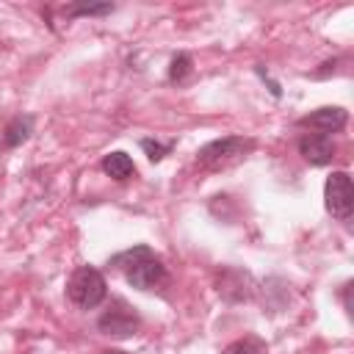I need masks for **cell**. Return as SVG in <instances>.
I'll use <instances>...</instances> for the list:
<instances>
[{
    "label": "cell",
    "instance_id": "10",
    "mask_svg": "<svg viewBox=\"0 0 354 354\" xmlns=\"http://www.w3.org/2000/svg\"><path fill=\"white\" fill-rule=\"evenodd\" d=\"M221 354H268V348H266V343L260 337L249 335V337H238L230 346H224Z\"/></svg>",
    "mask_w": 354,
    "mask_h": 354
},
{
    "label": "cell",
    "instance_id": "7",
    "mask_svg": "<svg viewBox=\"0 0 354 354\" xmlns=\"http://www.w3.org/2000/svg\"><path fill=\"white\" fill-rule=\"evenodd\" d=\"M346 122H348V113L343 108H337V105L318 108V111H313V113H307V116L299 119L301 127H313V130L326 133V136L329 133H337L340 127H346Z\"/></svg>",
    "mask_w": 354,
    "mask_h": 354
},
{
    "label": "cell",
    "instance_id": "13",
    "mask_svg": "<svg viewBox=\"0 0 354 354\" xmlns=\"http://www.w3.org/2000/svg\"><path fill=\"white\" fill-rule=\"evenodd\" d=\"M113 6L111 3H102V6H75L66 11V17H102V14H111Z\"/></svg>",
    "mask_w": 354,
    "mask_h": 354
},
{
    "label": "cell",
    "instance_id": "2",
    "mask_svg": "<svg viewBox=\"0 0 354 354\" xmlns=\"http://www.w3.org/2000/svg\"><path fill=\"white\" fill-rule=\"evenodd\" d=\"M66 296L72 304H77L80 310H94L97 304L105 301L108 296V285L105 277L91 268V266H77L66 282Z\"/></svg>",
    "mask_w": 354,
    "mask_h": 354
},
{
    "label": "cell",
    "instance_id": "9",
    "mask_svg": "<svg viewBox=\"0 0 354 354\" xmlns=\"http://www.w3.org/2000/svg\"><path fill=\"white\" fill-rule=\"evenodd\" d=\"M30 133H33V119L30 116H14L6 127V133H3V144L14 149V147L25 144L30 138Z\"/></svg>",
    "mask_w": 354,
    "mask_h": 354
},
{
    "label": "cell",
    "instance_id": "14",
    "mask_svg": "<svg viewBox=\"0 0 354 354\" xmlns=\"http://www.w3.org/2000/svg\"><path fill=\"white\" fill-rule=\"evenodd\" d=\"M102 354H124V351H102Z\"/></svg>",
    "mask_w": 354,
    "mask_h": 354
},
{
    "label": "cell",
    "instance_id": "5",
    "mask_svg": "<svg viewBox=\"0 0 354 354\" xmlns=\"http://www.w3.org/2000/svg\"><path fill=\"white\" fill-rule=\"evenodd\" d=\"M97 326H100L102 335H111V337H130V335L138 332L141 318L133 313L130 304H124L122 299H116L113 307H111L105 315H100Z\"/></svg>",
    "mask_w": 354,
    "mask_h": 354
},
{
    "label": "cell",
    "instance_id": "8",
    "mask_svg": "<svg viewBox=\"0 0 354 354\" xmlns=\"http://www.w3.org/2000/svg\"><path fill=\"white\" fill-rule=\"evenodd\" d=\"M102 171L111 177V180H127V177H133L136 174V163H133V158L127 155V152H108L105 158H102Z\"/></svg>",
    "mask_w": 354,
    "mask_h": 354
},
{
    "label": "cell",
    "instance_id": "1",
    "mask_svg": "<svg viewBox=\"0 0 354 354\" xmlns=\"http://www.w3.org/2000/svg\"><path fill=\"white\" fill-rule=\"evenodd\" d=\"M108 266H113L116 271L124 274L127 285L138 288V290H152L166 279V266L160 257H155V252L149 246H133L124 249L119 254H113L108 260Z\"/></svg>",
    "mask_w": 354,
    "mask_h": 354
},
{
    "label": "cell",
    "instance_id": "12",
    "mask_svg": "<svg viewBox=\"0 0 354 354\" xmlns=\"http://www.w3.org/2000/svg\"><path fill=\"white\" fill-rule=\"evenodd\" d=\"M188 72H191V55L180 53L177 58H171V66H169V80H171V83H180Z\"/></svg>",
    "mask_w": 354,
    "mask_h": 354
},
{
    "label": "cell",
    "instance_id": "11",
    "mask_svg": "<svg viewBox=\"0 0 354 354\" xmlns=\"http://www.w3.org/2000/svg\"><path fill=\"white\" fill-rule=\"evenodd\" d=\"M141 149L147 152V158L152 160V163H158V160H163L171 149H174V141H155V138H141Z\"/></svg>",
    "mask_w": 354,
    "mask_h": 354
},
{
    "label": "cell",
    "instance_id": "3",
    "mask_svg": "<svg viewBox=\"0 0 354 354\" xmlns=\"http://www.w3.org/2000/svg\"><path fill=\"white\" fill-rule=\"evenodd\" d=\"M254 149V141L252 138H243V136H224V138H216L210 144H205L199 152H196V163L202 169H221L238 158H243L246 152Z\"/></svg>",
    "mask_w": 354,
    "mask_h": 354
},
{
    "label": "cell",
    "instance_id": "4",
    "mask_svg": "<svg viewBox=\"0 0 354 354\" xmlns=\"http://www.w3.org/2000/svg\"><path fill=\"white\" fill-rule=\"evenodd\" d=\"M324 205L337 221H348L354 210V188L346 171H332L324 183Z\"/></svg>",
    "mask_w": 354,
    "mask_h": 354
},
{
    "label": "cell",
    "instance_id": "6",
    "mask_svg": "<svg viewBox=\"0 0 354 354\" xmlns=\"http://www.w3.org/2000/svg\"><path fill=\"white\" fill-rule=\"evenodd\" d=\"M335 149L337 147H335L332 136H326V133H307V136L299 138V155L310 166H326V163H332Z\"/></svg>",
    "mask_w": 354,
    "mask_h": 354
}]
</instances>
